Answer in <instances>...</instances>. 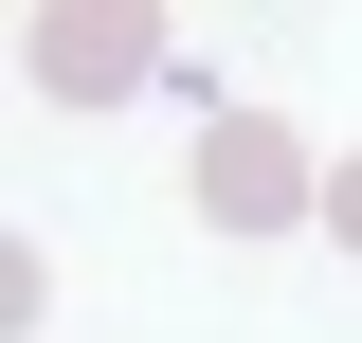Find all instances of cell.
<instances>
[{"label":"cell","instance_id":"obj_1","mask_svg":"<svg viewBox=\"0 0 362 343\" xmlns=\"http://www.w3.org/2000/svg\"><path fill=\"white\" fill-rule=\"evenodd\" d=\"M199 217L218 235H290V217H326V181H308V145L272 127V109H218L199 127Z\"/></svg>","mask_w":362,"mask_h":343},{"label":"cell","instance_id":"obj_2","mask_svg":"<svg viewBox=\"0 0 362 343\" xmlns=\"http://www.w3.org/2000/svg\"><path fill=\"white\" fill-rule=\"evenodd\" d=\"M163 73V18L145 0H73V18H37V90H127Z\"/></svg>","mask_w":362,"mask_h":343},{"label":"cell","instance_id":"obj_3","mask_svg":"<svg viewBox=\"0 0 362 343\" xmlns=\"http://www.w3.org/2000/svg\"><path fill=\"white\" fill-rule=\"evenodd\" d=\"M326 235H344V253H362V163H326Z\"/></svg>","mask_w":362,"mask_h":343}]
</instances>
